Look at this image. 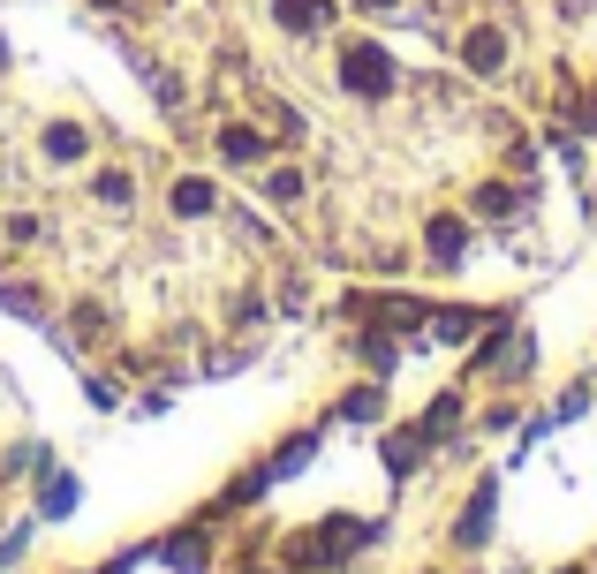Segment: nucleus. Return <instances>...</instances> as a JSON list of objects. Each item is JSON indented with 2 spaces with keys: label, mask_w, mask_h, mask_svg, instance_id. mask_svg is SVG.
I'll return each instance as SVG.
<instances>
[{
  "label": "nucleus",
  "mask_w": 597,
  "mask_h": 574,
  "mask_svg": "<svg viewBox=\"0 0 597 574\" xmlns=\"http://www.w3.org/2000/svg\"><path fill=\"white\" fill-rule=\"evenodd\" d=\"M341 84L356 91V99H386V91H393V61H386V46H363V38H356V46L341 53Z\"/></svg>",
  "instance_id": "obj_1"
},
{
  "label": "nucleus",
  "mask_w": 597,
  "mask_h": 574,
  "mask_svg": "<svg viewBox=\"0 0 597 574\" xmlns=\"http://www.w3.org/2000/svg\"><path fill=\"white\" fill-rule=\"evenodd\" d=\"M220 159L227 167H257V159H265V136H257L250 121H227L220 129Z\"/></svg>",
  "instance_id": "obj_2"
},
{
  "label": "nucleus",
  "mask_w": 597,
  "mask_h": 574,
  "mask_svg": "<svg viewBox=\"0 0 597 574\" xmlns=\"http://www.w3.org/2000/svg\"><path fill=\"white\" fill-rule=\"evenodd\" d=\"M273 16L288 23V31H325V23H333V0H273Z\"/></svg>",
  "instance_id": "obj_3"
},
{
  "label": "nucleus",
  "mask_w": 597,
  "mask_h": 574,
  "mask_svg": "<svg viewBox=\"0 0 597 574\" xmlns=\"http://www.w3.org/2000/svg\"><path fill=\"white\" fill-rule=\"evenodd\" d=\"M461 61H469V68H499V61H507V38H499V31H469V38H461Z\"/></svg>",
  "instance_id": "obj_4"
},
{
  "label": "nucleus",
  "mask_w": 597,
  "mask_h": 574,
  "mask_svg": "<svg viewBox=\"0 0 597 574\" xmlns=\"http://www.w3.org/2000/svg\"><path fill=\"white\" fill-rule=\"evenodd\" d=\"M431 257H439V265H454V257H461V220H454V212L431 220Z\"/></svg>",
  "instance_id": "obj_5"
},
{
  "label": "nucleus",
  "mask_w": 597,
  "mask_h": 574,
  "mask_svg": "<svg viewBox=\"0 0 597 574\" xmlns=\"http://www.w3.org/2000/svg\"><path fill=\"white\" fill-rule=\"evenodd\" d=\"M174 212H182V220H205L212 212V182H174Z\"/></svg>",
  "instance_id": "obj_6"
},
{
  "label": "nucleus",
  "mask_w": 597,
  "mask_h": 574,
  "mask_svg": "<svg viewBox=\"0 0 597 574\" xmlns=\"http://www.w3.org/2000/svg\"><path fill=\"white\" fill-rule=\"evenodd\" d=\"M477 220H514V189L507 182H484L477 189Z\"/></svg>",
  "instance_id": "obj_7"
},
{
  "label": "nucleus",
  "mask_w": 597,
  "mask_h": 574,
  "mask_svg": "<svg viewBox=\"0 0 597 574\" xmlns=\"http://www.w3.org/2000/svg\"><path fill=\"white\" fill-rule=\"evenodd\" d=\"M46 152L53 159H84V129H76V121H53V129H46Z\"/></svg>",
  "instance_id": "obj_8"
},
{
  "label": "nucleus",
  "mask_w": 597,
  "mask_h": 574,
  "mask_svg": "<svg viewBox=\"0 0 597 574\" xmlns=\"http://www.w3.org/2000/svg\"><path fill=\"white\" fill-rule=\"evenodd\" d=\"M167 559H174L182 574H205V537H174V544H167Z\"/></svg>",
  "instance_id": "obj_9"
},
{
  "label": "nucleus",
  "mask_w": 597,
  "mask_h": 574,
  "mask_svg": "<svg viewBox=\"0 0 597 574\" xmlns=\"http://www.w3.org/2000/svg\"><path fill=\"white\" fill-rule=\"evenodd\" d=\"M265 197H273V204H295V197H303V174H295V167H280L273 182H265Z\"/></svg>",
  "instance_id": "obj_10"
},
{
  "label": "nucleus",
  "mask_w": 597,
  "mask_h": 574,
  "mask_svg": "<svg viewBox=\"0 0 597 574\" xmlns=\"http://www.w3.org/2000/svg\"><path fill=\"white\" fill-rule=\"evenodd\" d=\"M99 204H129V174H99Z\"/></svg>",
  "instance_id": "obj_11"
},
{
  "label": "nucleus",
  "mask_w": 597,
  "mask_h": 574,
  "mask_svg": "<svg viewBox=\"0 0 597 574\" xmlns=\"http://www.w3.org/2000/svg\"><path fill=\"white\" fill-rule=\"evenodd\" d=\"M363 8H393V0H363Z\"/></svg>",
  "instance_id": "obj_12"
},
{
  "label": "nucleus",
  "mask_w": 597,
  "mask_h": 574,
  "mask_svg": "<svg viewBox=\"0 0 597 574\" xmlns=\"http://www.w3.org/2000/svg\"><path fill=\"white\" fill-rule=\"evenodd\" d=\"M114 8H121V0H114Z\"/></svg>",
  "instance_id": "obj_13"
}]
</instances>
